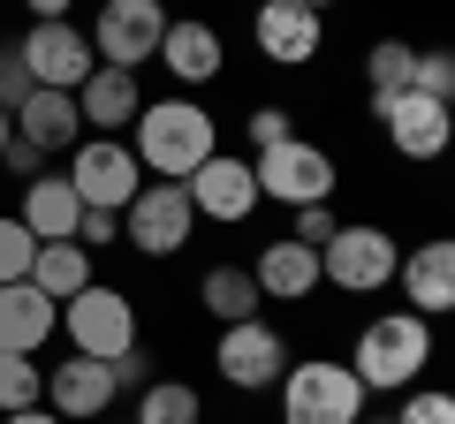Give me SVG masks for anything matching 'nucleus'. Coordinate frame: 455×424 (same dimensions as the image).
Listing matches in <instances>:
<instances>
[{"label":"nucleus","mask_w":455,"mask_h":424,"mask_svg":"<svg viewBox=\"0 0 455 424\" xmlns=\"http://www.w3.org/2000/svg\"><path fill=\"white\" fill-rule=\"evenodd\" d=\"M251 182H259V205L274 197V205H326L334 197V160H326L319 145H304V137H289V145L259 152L251 160Z\"/></svg>","instance_id":"nucleus-7"},{"label":"nucleus","mask_w":455,"mask_h":424,"mask_svg":"<svg viewBox=\"0 0 455 424\" xmlns=\"http://www.w3.org/2000/svg\"><path fill=\"white\" fill-rule=\"evenodd\" d=\"M53 326H68V342H76V357H99V364H114V357H130L137 349V303L122 288H76L61 310H53Z\"/></svg>","instance_id":"nucleus-5"},{"label":"nucleus","mask_w":455,"mask_h":424,"mask_svg":"<svg viewBox=\"0 0 455 424\" xmlns=\"http://www.w3.org/2000/svg\"><path fill=\"white\" fill-rule=\"evenodd\" d=\"M289 114H281V106H259V114H251V145H259V152H274V145H289Z\"/></svg>","instance_id":"nucleus-33"},{"label":"nucleus","mask_w":455,"mask_h":424,"mask_svg":"<svg viewBox=\"0 0 455 424\" xmlns=\"http://www.w3.org/2000/svg\"><path fill=\"white\" fill-rule=\"evenodd\" d=\"M0 167H8V175H23V182H31V175H46V160H38V152L23 145V137H8V152H0Z\"/></svg>","instance_id":"nucleus-36"},{"label":"nucleus","mask_w":455,"mask_h":424,"mask_svg":"<svg viewBox=\"0 0 455 424\" xmlns=\"http://www.w3.org/2000/svg\"><path fill=\"white\" fill-rule=\"evenodd\" d=\"M364 402L372 394L357 387V372L349 364H289L281 372V424H364Z\"/></svg>","instance_id":"nucleus-4"},{"label":"nucleus","mask_w":455,"mask_h":424,"mask_svg":"<svg viewBox=\"0 0 455 424\" xmlns=\"http://www.w3.org/2000/svg\"><path fill=\"white\" fill-rule=\"evenodd\" d=\"M425 364H433V318H418V310L364 318L357 349H349V372H357L364 394H410Z\"/></svg>","instance_id":"nucleus-2"},{"label":"nucleus","mask_w":455,"mask_h":424,"mask_svg":"<svg viewBox=\"0 0 455 424\" xmlns=\"http://www.w3.org/2000/svg\"><path fill=\"white\" fill-rule=\"evenodd\" d=\"M152 61H167V76L175 83H212L228 68V46H220V31H212V23H197V16H182V23H167V38H160V53H152Z\"/></svg>","instance_id":"nucleus-19"},{"label":"nucleus","mask_w":455,"mask_h":424,"mask_svg":"<svg viewBox=\"0 0 455 424\" xmlns=\"http://www.w3.org/2000/svg\"><path fill=\"white\" fill-rule=\"evenodd\" d=\"M76 114H84V130H99V137L130 130V122L145 114V91H137V68H107V61H99L92 76L76 83Z\"/></svg>","instance_id":"nucleus-17"},{"label":"nucleus","mask_w":455,"mask_h":424,"mask_svg":"<svg viewBox=\"0 0 455 424\" xmlns=\"http://www.w3.org/2000/svg\"><path fill=\"white\" fill-rule=\"evenodd\" d=\"M31 258H38V235L23 228L16 212H0V288L8 280H31Z\"/></svg>","instance_id":"nucleus-28"},{"label":"nucleus","mask_w":455,"mask_h":424,"mask_svg":"<svg viewBox=\"0 0 455 424\" xmlns=\"http://www.w3.org/2000/svg\"><path fill=\"white\" fill-rule=\"evenodd\" d=\"M197 417H205L197 387H182V379H152V387H137V417L130 424H197Z\"/></svg>","instance_id":"nucleus-25"},{"label":"nucleus","mask_w":455,"mask_h":424,"mask_svg":"<svg viewBox=\"0 0 455 424\" xmlns=\"http://www.w3.org/2000/svg\"><path fill=\"white\" fill-rule=\"evenodd\" d=\"M410 68H418V46H403V38H372V53H364L372 98H395V91H410Z\"/></svg>","instance_id":"nucleus-26"},{"label":"nucleus","mask_w":455,"mask_h":424,"mask_svg":"<svg viewBox=\"0 0 455 424\" xmlns=\"http://www.w3.org/2000/svg\"><path fill=\"white\" fill-rule=\"evenodd\" d=\"M84 38H92V61L145 68L152 53H160V38H167V8L160 0H99V23Z\"/></svg>","instance_id":"nucleus-6"},{"label":"nucleus","mask_w":455,"mask_h":424,"mask_svg":"<svg viewBox=\"0 0 455 424\" xmlns=\"http://www.w3.org/2000/svg\"><path fill=\"white\" fill-rule=\"evenodd\" d=\"M46 402V372L31 357H8L0 349V417H16V409H38Z\"/></svg>","instance_id":"nucleus-27"},{"label":"nucleus","mask_w":455,"mask_h":424,"mask_svg":"<svg viewBox=\"0 0 455 424\" xmlns=\"http://www.w3.org/2000/svg\"><path fill=\"white\" fill-rule=\"evenodd\" d=\"M379 130H387V145L403 152V160H440L455 137V114L448 98H425V91H395V98H372Z\"/></svg>","instance_id":"nucleus-12"},{"label":"nucleus","mask_w":455,"mask_h":424,"mask_svg":"<svg viewBox=\"0 0 455 424\" xmlns=\"http://www.w3.org/2000/svg\"><path fill=\"white\" fill-rule=\"evenodd\" d=\"M122 387H152V357H145V349H130V357H114V394H122Z\"/></svg>","instance_id":"nucleus-35"},{"label":"nucleus","mask_w":455,"mask_h":424,"mask_svg":"<svg viewBox=\"0 0 455 424\" xmlns=\"http://www.w3.org/2000/svg\"><path fill=\"white\" fill-rule=\"evenodd\" d=\"M8 137H16V122H8V106H0V152H8Z\"/></svg>","instance_id":"nucleus-39"},{"label":"nucleus","mask_w":455,"mask_h":424,"mask_svg":"<svg viewBox=\"0 0 455 424\" xmlns=\"http://www.w3.org/2000/svg\"><path fill=\"white\" fill-rule=\"evenodd\" d=\"M53 310H61V303H46L31 280H8V288H0V349H8V357H31V349H46Z\"/></svg>","instance_id":"nucleus-22"},{"label":"nucleus","mask_w":455,"mask_h":424,"mask_svg":"<svg viewBox=\"0 0 455 424\" xmlns=\"http://www.w3.org/2000/svg\"><path fill=\"white\" fill-rule=\"evenodd\" d=\"M23 228L38 235V243H76V220H84V197L68 190V175H31L23 182Z\"/></svg>","instance_id":"nucleus-20"},{"label":"nucleus","mask_w":455,"mask_h":424,"mask_svg":"<svg viewBox=\"0 0 455 424\" xmlns=\"http://www.w3.org/2000/svg\"><path fill=\"white\" fill-rule=\"evenodd\" d=\"M190 228H197V212H190V190L182 182H145L122 205V243L145 250V258H175L190 243Z\"/></svg>","instance_id":"nucleus-8"},{"label":"nucleus","mask_w":455,"mask_h":424,"mask_svg":"<svg viewBox=\"0 0 455 424\" xmlns=\"http://www.w3.org/2000/svg\"><path fill=\"white\" fill-rule=\"evenodd\" d=\"M334 228H341V220H334V205H296V228H289V243H311V250H319Z\"/></svg>","instance_id":"nucleus-31"},{"label":"nucleus","mask_w":455,"mask_h":424,"mask_svg":"<svg viewBox=\"0 0 455 424\" xmlns=\"http://www.w3.org/2000/svg\"><path fill=\"white\" fill-rule=\"evenodd\" d=\"M182 190H190V212H197V220H228V228H235V220H251V212H259L251 160H235V152H212V160L197 167Z\"/></svg>","instance_id":"nucleus-13"},{"label":"nucleus","mask_w":455,"mask_h":424,"mask_svg":"<svg viewBox=\"0 0 455 424\" xmlns=\"http://www.w3.org/2000/svg\"><path fill=\"white\" fill-rule=\"evenodd\" d=\"M259 53L274 68H304V61H319V46H326V16H311V8H296V0H259Z\"/></svg>","instance_id":"nucleus-14"},{"label":"nucleus","mask_w":455,"mask_h":424,"mask_svg":"<svg viewBox=\"0 0 455 424\" xmlns=\"http://www.w3.org/2000/svg\"><path fill=\"white\" fill-rule=\"evenodd\" d=\"M296 8H311V16H326V8H334V0H296Z\"/></svg>","instance_id":"nucleus-40"},{"label":"nucleus","mask_w":455,"mask_h":424,"mask_svg":"<svg viewBox=\"0 0 455 424\" xmlns=\"http://www.w3.org/2000/svg\"><path fill=\"white\" fill-rule=\"evenodd\" d=\"M251 280H259V295L266 303H304L311 288H319V250L311 243H266L259 250V265H251Z\"/></svg>","instance_id":"nucleus-21"},{"label":"nucleus","mask_w":455,"mask_h":424,"mask_svg":"<svg viewBox=\"0 0 455 424\" xmlns=\"http://www.w3.org/2000/svg\"><path fill=\"white\" fill-rule=\"evenodd\" d=\"M212 372H220L228 387H243V394H266V387H281V372H289V342H281L266 318H235V326H220Z\"/></svg>","instance_id":"nucleus-10"},{"label":"nucleus","mask_w":455,"mask_h":424,"mask_svg":"<svg viewBox=\"0 0 455 424\" xmlns=\"http://www.w3.org/2000/svg\"><path fill=\"white\" fill-rule=\"evenodd\" d=\"M122 235V212H99V205H84V220H76V243L84 250H99V243H114Z\"/></svg>","instance_id":"nucleus-32"},{"label":"nucleus","mask_w":455,"mask_h":424,"mask_svg":"<svg viewBox=\"0 0 455 424\" xmlns=\"http://www.w3.org/2000/svg\"><path fill=\"white\" fill-rule=\"evenodd\" d=\"M31 91H38V83L23 76V61H16V53H8V61H0V106L16 114V106H23V98H31Z\"/></svg>","instance_id":"nucleus-34"},{"label":"nucleus","mask_w":455,"mask_h":424,"mask_svg":"<svg viewBox=\"0 0 455 424\" xmlns=\"http://www.w3.org/2000/svg\"><path fill=\"white\" fill-rule=\"evenodd\" d=\"M68 190H76L84 205H99V212H122L145 190V167H137V152L122 145V137H84V145L68 152Z\"/></svg>","instance_id":"nucleus-9"},{"label":"nucleus","mask_w":455,"mask_h":424,"mask_svg":"<svg viewBox=\"0 0 455 424\" xmlns=\"http://www.w3.org/2000/svg\"><path fill=\"white\" fill-rule=\"evenodd\" d=\"M387 424H455V394L418 387V394H403V409H395Z\"/></svg>","instance_id":"nucleus-29"},{"label":"nucleus","mask_w":455,"mask_h":424,"mask_svg":"<svg viewBox=\"0 0 455 424\" xmlns=\"http://www.w3.org/2000/svg\"><path fill=\"white\" fill-rule=\"evenodd\" d=\"M137 130V167L160 182H190L197 167L220 152V130H212V114L197 106V98H160V106H145V114L130 122Z\"/></svg>","instance_id":"nucleus-1"},{"label":"nucleus","mask_w":455,"mask_h":424,"mask_svg":"<svg viewBox=\"0 0 455 424\" xmlns=\"http://www.w3.org/2000/svg\"><path fill=\"white\" fill-rule=\"evenodd\" d=\"M395 288H403V310H418V318L455 310V243H448V235L418 243L403 265H395Z\"/></svg>","instance_id":"nucleus-15"},{"label":"nucleus","mask_w":455,"mask_h":424,"mask_svg":"<svg viewBox=\"0 0 455 424\" xmlns=\"http://www.w3.org/2000/svg\"><path fill=\"white\" fill-rule=\"evenodd\" d=\"M31 288L46 295V303H68L76 288H92V250H84V243H38Z\"/></svg>","instance_id":"nucleus-23"},{"label":"nucleus","mask_w":455,"mask_h":424,"mask_svg":"<svg viewBox=\"0 0 455 424\" xmlns=\"http://www.w3.org/2000/svg\"><path fill=\"white\" fill-rule=\"evenodd\" d=\"M46 409L61 424H92V417H107L114 409V364H99V357H68V364H53L46 372Z\"/></svg>","instance_id":"nucleus-16"},{"label":"nucleus","mask_w":455,"mask_h":424,"mask_svg":"<svg viewBox=\"0 0 455 424\" xmlns=\"http://www.w3.org/2000/svg\"><path fill=\"white\" fill-rule=\"evenodd\" d=\"M8 122H16V137L38 152V160H53V152H76V145H84L76 91H31V98H23V106H16Z\"/></svg>","instance_id":"nucleus-18"},{"label":"nucleus","mask_w":455,"mask_h":424,"mask_svg":"<svg viewBox=\"0 0 455 424\" xmlns=\"http://www.w3.org/2000/svg\"><path fill=\"white\" fill-rule=\"evenodd\" d=\"M197 303L220 318V326H235V318H259V280H251V265H212L205 280H197Z\"/></svg>","instance_id":"nucleus-24"},{"label":"nucleus","mask_w":455,"mask_h":424,"mask_svg":"<svg viewBox=\"0 0 455 424\" xmlns=\"http://www.w3.org/2000/svg\"><path fill=\"white\" fill-rule=\"evenodd\" d=\"M395 265H403V243L372 220H341L319 243V280H334L341 295H379L395 288Z\"/></svg>","instance_id":"nucleus-3"},{"label":"nucleus","mask_w":455,"mask_h":424,"mask_svg":"<svg viewBox=\"0 0 455 424\" xmlns=\"http://www.w3.org/2000/svg\"><path fill=\"white\" fill-rule=\"evenodd\" d=\"M410 91H425V98H455V53H418V68H410Z\"/></svg>","instance_id":"nucleus-30"},{"label":"nucleus","mask_w":455,"mask_h":424,"mask_svg":"<svg viewBox=\"0 0 455 424\" xmlns=\"http://www.w3.org/2000/svg\"><path fill=\"white\" fill-rule=\"evenodd\" d=\"M23 8H31V23H61L68 16V0H23Z\"/></svg>","instance_id":"nucleus-37"},{"label":"nucleus","mask_w":455,"mask_h":424,"mask_svg":"<svg viewBox=\"0 0 455 424\" xmlns=\"http://www.w3.org/2000/svg\"><path fill=\"white\" fill-rule=\"evenodd\" d=\"M8 424H61V417H53V409H16Z\"/></svg>","instance_id":"nucleus-38"},{"label":"nucleus","mask_w":455,"mask_h":424,"mask_svg":"<svg viewBox=\"0 0 455 424\" xmlns=\"http://www.w3.org/2000/svg\"><path fill=\"white\" fill-rule=\"evenodd\" d=\"M16 61H23V76L38 83V91H76L84 76H92V38L76 31V23H31V31H23V46H16Z\"/></svg>","instance_id":"nucleus-11"}]
</instances>
